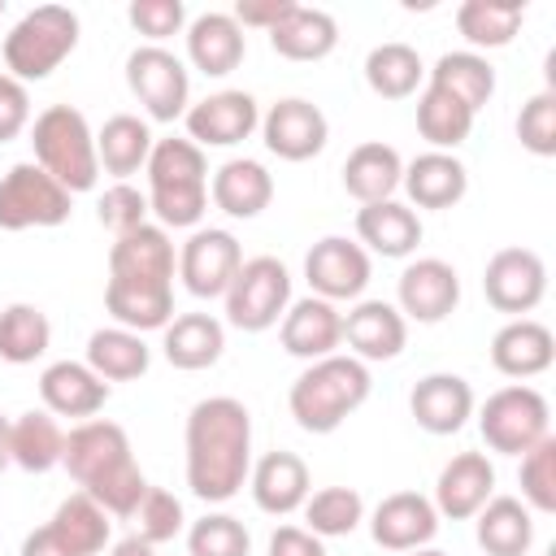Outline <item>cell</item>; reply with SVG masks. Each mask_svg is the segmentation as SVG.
Here are the masks:
<instances>
[{
  "label": "cell",
  "mask_w": 556,
  "mask_h": 556,
  "mask_svg": "<svg viewBox=\"0 0 556 556\" xmlns=\"http://www.w3.org/2000/svg\"><path fill=\"white\" fill-rule=\"evenodd\" d=\"M126 22L148 43H165L169 35H182L187 30V9H182V0H130Z\"/></svg>",
  "instance_id": "cell-49"
},
{
  "label": "cell",
  "mask_w": 556,
  "mask_h": 556,
  "mask_svg": "<svg viewBox=\"0 0 556 556\" xmlns=\"http://www.w3.org/2000/svg\"><path fill=\"white\" fill-rule=\"evenodd\" d=\"M243 52H248V35L230 13H200L187 22V61L204 78H226L230 70L243 65Z\"/></svg>",
  "instance_id": "cell-28"
},
{
  "label": "cell",
  "mask_w": 556,
  "mask_h": 556,
  "mask_svg": "<svg viewBox=\"0 0 556 556\" xmlns=\"http://www.w3.org/2000/svg\"><path fill=\"white\" fill-rule=\"evenodd\" d=\"M161 352L174 369L195 374L222 361L226 352V326L213 313H178L165 330H161Z\"/></svg>",
  "instance_id": "cell-31"
},
{
  "label": "cell",
  "mask_w": 556,
  "mask_h": 556,
  "mask_svg": "<svg viewBox=\"0 0 556 556\" xmlns=\"http://www.w3.org/2000/svg\"><path fill=\"white\" fill-rule=\"evenodd\" d=\"M400 187L408 195V208H452L469 191V169L456 152H421L404 165Z\"/></svg>",
  "instance_id": "cell-26"
},
{
  "label": "cell",
  "mask_w": 556,
  "mask_h": 556,
  "mask_svg": "<svg viewBox=\"0 0 556 556\" xmlns=\"http://www.w3.org/2000/svg\"><path fill=\"white\" fill-rule=\"evenodd\" d=\"M517 486H521V504L530 513H556V434H547L543 443H534L526 456H521V469H517Z\"/></svg>",
  "instance_id": "cell-45"
},
{
  "label": "cell",
  "mask_w": 556,
  "mask_h": 556,
  "mask_svg": "<svg viewBox=\"0 0 556 556\" xmlns=\"http://www.w3.org/2000/svg\"><path fill=\"white\" fill-rule=\"evenodd\" d=\"M304 530H313L317 539H343L365 521V500L356 486H321L304 500Z\"/></svg>",
  "instance_id": "cell-44"
},
{
  "label": "cell",
  "mask_w": 556,
  "mask_h": 556,
  "mask_svg": "<svg viewBox=\"0 0 556 556\" xmlns=\"http://www.w3.org/2000/svg\"><path fill=\"white\" fill-rule=\"evenodd\" d=\"M30 126V91L13 74H0V143L17 139Z\"/></svg>",
  "instance_id": "cell-51"
},
{
  "label": "cell",
  "mask_w": 556,
  "mask_h": 556,
  "mask_svg": "<svg viewBox=\"0 0 556 556\" xmlns=\"http://www.w3.org/2000/svg\"><path fill=\"white\" fill-rule=\"evenodd\" d=\"M261 139H265V148H269L278 161L300 165V161H313V156L326 148L330 122H326V113H321L313 100L287 96V100H274V104L261 113Z\"/></svg>",
  "instance_id": "cell-15"
},
{
  "label": "cell",
  "mask_w": 556,
  "mask_h": 556,
  "mask_svg": "<svg viewBox=\"0 0 556 556\" xmlns=\"http://www.w3.org/2000/svg\"><path fill=\"white\" fill-rule=\"evenodd\" d=\"M13 465V452H9V417L0 413V473Z\"/></svg>",
  "instance_id": "cell-56"
},
{
  "label": "cell",
  "mask_w": 556,
  "mask_h": 556,
  "mask_svg": "<svg viewBox=\"0 0 556 556\" xmlns=\"http://www.w3.org/2000/svg\"><path fill=\"white\" fill-rule=\"evenodd\" d=\"M182 126L195 148H235V143L252 139V130H261V104L252 91L226 87V91L195 100L182 113Z\"/></svg>",
  "instance_id": "cell-14"
},
{
  "label": "cell",
  "mask_w": 556,
  "mask_h": 556,
  "mask_svg": "<svg viewBox=\"0 0 556 556\" xmlns=\"http://www.w3.org/2000/svg\"><path fill=\"white\" fill-rule=\"evenodd\" d=\"M17 556H74V552L52 534V526H39V530H30L22 539V552Z\"/></svg>",
  "instance_id": "cell-54"
},
{
  "label": "cell",
  "mask_w": 556,
  "mask_h": 556,
  "mask_svg": "<svg viewBox=\"0 0 556 556\" xmlns=\"http://www.w3.org/2000/svg\"><path fill=\"white\" fill-rule=\"evenodd\" d=\"M0 13H4V0H0Z\"/></svg>",
  "instance_id": "cell-58"
},
{
  "label": "cell",
  "mask_w": 556,
  "mask_h": 556,
  "mask_svg": "<svg viewBox=\"0 0 556 556\" xmlns=\"http://www.w3.org/2000/svg\"><path fill=\"white\" fill-rule=\"evenodd\" d=\"M74 213V195L35 161H17L0 178V230H52Z\"/></svg>",
  "instance_id": "cell-9"
},
{
  "label": "cell",
  "mask_w": 556,
  "mask_h": 556,
  "mask_svg": "<svg viewBox=\"0 0 556 556\" xmlns=\"http://www.w3.org/2000/svg\"><path fill=\"white\" fill-rule=\"evenodd\" d=\"M52 348V321L39 304H9L0 308V361L9 365H35Z\"/></svg>",
  "instance_id": "cell-42"
},
{
  "label": "cell",
  "mask_w": 556,
  "mask_h": 556,
  "mask_svg": "<svg viewBox=\"0 0 556 556\" xmlns=\"http://www.w3.org/2000/svg\"><path fill=\"white\" fill-rule=\"evenodd\" d=\"M152 130L143 117L135 113H113L100 130H96V156H100V169L113 174L117 182H126L130 174H139L152 156Z\"/></svg>",
  "instance_id": "cell-37"
},
{
  "label": "cell",
  "mask_w": 556,
  "mask_h": 556,
  "mask_svg": "<svg viewBox=\"0 0 556 556\" xmlns=\"http://www.w3.org/2000/svg\"><path fill=\"white\" fill-rule=\"evenodd\" d=\"M365 83H369V91L378 100H408L426 83V61L417 56L413 43L387 39V43L369 48V56H365Z\"/></svg>",
  "instance_id": "cell-39"
},
{
  "label": "cell",
  "mask_w": 556,
  "mask_h": 556,
  "mask_svg": "<svg viewBox=\"0 0 556 556\" xmlns=\"http://www.w3.org/2000/svg\"><path fill=\"white\" fill-rule=\"evenodd\" d=\"M278 343L295 361L334 356L343 348V313H339V304L317 300V295L291 300L287 313H282V321H278Z\"/></svg>",
  "instance_id": "cell-18"
},
{
  "label": "cell",
  "mask_w": 556,
  "mask_h": 556,
  "mask_svg": "<svg viewBox=\"0 0 556 556\" xmlns=\"http://www.w3.org/2000/svg\"><path fill=\"white\" fill-rule=\"evenodd\" d=\"M187 486L204 504H226L252 473V413L235 395H208L187 413Z\"/></svg>",
  "instance_id": "cell-1"
},
{
  "label": "cell",
  "mask_w": 556,
  "mask_h": 556,
  "mask_svg": "<svg viewBox=\"0 0 556 556\" xmlns=\"http://www.w3.org/2000/svg\"><path fill=\"white\" fill-rule=\"evenodd\" d=\"M482 295L495 313L526 317L547 295V265L534 248H500L482 269Z\"/></svg>",
  "instance_id": "cell-11"
},
{
  "label": "cell",
  "mask_w": 556,
  "mask_h": 556,
  "mask_svg": "<svg viewBox=\"0 0 556 556\" xmlns=\"http://www.w3.org/2000/svg\"><path fill=\"white\" fill-rule=\"evenodd\" d=\"M426 83L439 87V91H447V96H456L478 117V109H486L491 96H495V65L482 52H469V48L465 52H443L426 70Z\"/></svg>",
  "instance_id": "cell-36"
},
{
  "label": "cell",
  "mask_w": 556,
  "mask_h": 556,
  "mask_svg": "<svg viewBox=\"0 0 556 556\" xmlns=\"http://www.w3.org/2000/svg\"><path fill=\"white\" fill-rule=\"evenodd\" d=\"M526 22V4L517 0H465L456 9V30L465 35L469 52L478 48H508Z\"/></svg>",
  "instance_id": "cell-41"
},
{
  "label": "cell",
  "mask_w": 556,
  "mask_h": 556,
  "mask_svg": "<svg viewBox=\"0 0 556 556\" xmlns=\"http://www.w3.org/2000/svg\"><path fill=\"white\" fill-rule=\"evenodd\" d=\"M552 361H556V339H552V330H547L543 321H534V317H513V321L500 326L495 339H491V365H495L504 378H517V382L539 378V374L552 369Z\"/></svg>",
  "instance_id": "cell-25"
},
{
  "label": "cell",
  "mask_w": 556,
  "mask_h": 556,
  "mask_svg": "<svg viewBox=\"0 0 556 556\" xmlns=\"http://www.w3.org/2000/svg\"><path fill=\"white\" fill-rule=\"evenodd\" d=\"M130 521H135V534H139L143 543L161 547V543H169L174 534H182L187 513H182V500H178L174 491H165V486H148L143 500H139V508L130 513Z\"/></svg>",
  "instance_id": "cell-47"
},
{
  "label": "cell",
  "mask_w": 556,
  "mask_h": 556,
  "mask_svg": "<svg viewBox=\"0 0 556 556\" xmlns=\"http://www.w3.org/2000/svg\"><path fill=\"white\" fill-rule=\"evenodd\" d=\"M148 174V213L165 230H195L200 217L208 213V161L204 148L191 139H156L152 156L143 165Z\"/></svg>",
  "instance_id": "cell-3"
},
{
  "label": "cell",
  "mask_w": 556,
  "mask_h": 556,
  "mask_svg": "<svg viewBox=\"0 0 556 556\" xmlns=\"http://www.w3.org/2000/svg\"><path fill=\"white\" fill-rule=\"evenodd\" d=\"M343 343H348V356H356L365 365L395 361L408 343V321L387 300H356L343 313Z\"/></svg>",
  "instance_id": "cell-20"
},
{
  "label": "cell",
  "mask_w": 556,
  "mask_h": 556,
  "mask_svg": "<svg viewBox=\"0 0 556 556\" xmlns=\"http://www.w3.org/2000/svg\"><path fill=\"white\" fill-rule=\"evenodd\" d=\"M126 87L152 122H178L191 109V74L161 43H143L126 56Z\"/></svg>",
  "instance_id": "cell-10"
},
{
  "label": "cell",
  "mask_w": 556,
  "mask_h": 556,
  "mask_svg": "<svg viewBox=\"0 0 556 556\" xmlns=\"http://www.w3.org/2000/svg\"><path fill=\"white\" fill-rule=\"evenodd\" d=\"M473 387L460 374H426L413 395H408V413L426 434H456L465 430V421L473 417Z\"/></svg>",
  "instance_id": "cell-24"
},
{
  "label": "cell",
  "mask_w": 556,
  "mask_h": 556,
  "mask_svg": "<svg viewBox=\"0 0 556 556\" xmlns=\"http://www.w3.org/2000/svg\"><path fill=\"white\" fill-rule=\"evenodd\" d=\"M517 139L534 156H556V91H534L517 113Z\"/></svg>",
  "instance_id": "cell-48"
},
{
  "label": "cell",
  "mask_w": 556,
  "mask_h": 556,
  "mask_svg": "<svg viewBox=\"0 0 556 556\" xmlns=\"http://www.w3.org/2000/svg\"><path fill=\"white\" fill-rule=\"evenodd\" d=\"M96 217H100L104 230H113V235L122 239V235H130L135 226L148 222V195H143L139 187H130V182H113V187L100 195Z\"/></svg>",
  "instance_id": "cell-50"
},
{
  "label": "cell",
  "mask_w": 556,
  "mask_h": 556,
  "mask_svg": "<svg viewBox=\"0 0 556 556\" xmlns=\"http://www.w3.org/2000/svg\"><path fill=\"white\" fill-rule=\"evenodd\" d=\"M369 391H374L369 365L348 352H334L308 361V369L287 391V408L304 434H334L369 400Z\"/></svg>",
  "instance_id": "cell-4"
},
{
  "label": "cell",
  "mask_w": 556,
  "mask_h": 556,
  "mask_svg": "<svg viewBox=\"0 0 556 556\" xmlns=\"http://www.w3.org/2000/svg\"><path fill=\"white\" fill-rule=\"evenodd\" d=\"M78 48V13L65 4H39L4 35V74L17 83H43Z\"/></svg>",
  "instance_id": "cell-6"
},
{
  "label": "cell",
  "mask_w": 556,
  "mask_h": 556,
  "mask_svg": "<svg viewBox=\"0 0 556 556\" xmlns=\"http://www.w3.org/2000/svg\"><path fill=\"white\" fill-rule=\"evenodd\" d=\"M208 200L226 213V217H239V222H252L269 208L274 200V174L252 161V156H230L226 165L213 169V182H208Z\"/></svg>",
  "instance_id": "cell-27"
},
{
  "label": "cell",
  "mask_w": 556,
  "mask_h": 556,
  "mask_svg": "<svg viewBox=\"0 0 556 556\" xmlns=\"http://www.w3.org/2000/svg\"><path fill=\"white\" fill-rule=\"evenodd\" d=\"M473 539L486 556H526L534 543V513L517 495H491L473 517Z\"/></svg>",
  "instance_id": "cell-33"
},
{
  "label": "cell",
  "mask_w": 556,
  "mask_h": 556,
  "mask_svg": "<svg viewBox=\"0 0 556 556\" xmlns=\"http://www.w3.org/2000/svg\"><path fill=\"white\" fill-rule=\"evenodd\" d=\"M291 9H295V0H239L230 9V17L239 22V30H265L269 35Z\"/></svg>",
  "instance_id": "cell-52"
},
{
  "label": "cell",
  "mask_w": 556,
  "mask_h": 556,
  "mask_svg": "<svg viewBox=\"0 0 556 556\" xmlns=\"http://www.w3.org/2000/svg\"><path fill=\"white\" fill-rule=\"evenodd\" d=\"M408 556H447V552H439V547H417V552H408Z\"/></svg>",
  "instance_id": "cell-57"
},
{
  "label": "cell",
  "mask_w": 556,
  "mask_h": 556,
  "mask_svg": "<svg viewBox=\"0 0 556 556\" xmlns=\"http://www.w3.org/2000/svg\"><path fill=\"white\" fill-rule=\"evenodd\" d=\"M52 534L74 552V556H100L113 539V517L87 495V491H74L56 504L52 513Z\"/></svg>",
  "instance_id": "cell-40"
},
{
  "label": "cell",
  "mask_w": 556,
  "mask_h": 556,
  "mask_svg": "<svg viewBox=\"0 0 556 556\" xmlns=\"http://www.w3.org/2000/svg\"><path fill=\"white\" fill-rule=\"evenodd\" d=\"M248 491H252V504L269 517H291L304 508V500L313 495V478H308V465L278 447V452H265L252 473H248Z\"/></svg>",
  "instance_id": "cell-23"
},
{
  "label": "cell",
  "mask_w": 556,
  "mask_h": 556,
  "mask_svg": "<svg viewBox=\"0 0 556 556\" xmlns=\"http://www.w3.org/2000/svg\"><path fill=\"white\" fill-rule=\"evenodd\" d=\"M30 148H35V165L48 169L70 195L91 191L100 182L96 130L74 104H48L30 122Z\"/></svg>",
  "instance_id": "cell-5"
},
{
  "label": "cell",
  "mask_w": 556,
  "mask_h": 556,
  "mask_svg": "<svg viewBox=\"0 0 556 556\" xmlns=\"http://www.w3.org/2000/svg\"><path fill=\"white\" fill-rule=\"evenodd\" d=\"M109 395H113V387L104 378H96L87 369V361H52L39 374V400L52 417L91 421L109 404Z\"/></svg>",
  "instance_id": "cell-22"
},
{
  "label": "cell",
  "mask_w": 556,
  "mask_h": 556,
  "mask_svg": "<svg viewBox=\"0 0 556 556\" xmlns=\"http://www.w3.org/2000/svg\"><path fill=\"white\" fill-rule=\"evenodd\" d=\"M104 556H156V547L152 543H143L139 534H130V539H122V543H113Z\"/></svg>",
  "instance_id": "cell-55"
},
{
  "label": "cell",
  "mask_w": 556,
  "mask_h": 556,
  "mask_svg": "<svg viewBox=\"0 0 556 556\" xmlns=\"http://www.w3.org/2000/svg\"><path fill=\"white\" fill-rule=\"evenodd\" d=\"M356 243L365 252L387 256V261L413 256L417 243H421V217H417V208H408L400 200L361 204L356 208Z\"/></svg>",
  "instance_id": "cell-29"
},
{
  "label": "cell",
  "mask_w": 556,
  "mask_h": 556,
  "mask_svg": "<svg viewBox=\"0 0 556 556\" xmlns=\"http://www.w3.org/2000/svg\"><path fill=\"white\" fill-rule=\"evenodd\" d=\"M495 495V465L486 460V452H456L434 482V513L452 517V521H473L478 508Z\"/></svg>",
  "instance_id": "cell-21"
},
{
  "label": "cell",
  "mask_w": 556,
  "mask_h": 556,
  "mask_svg": "<svg viewBox=\"0 0 556 556\" xmlns=\"http://www.w3.org/2000/svg\"><path fill=\"white\" fill-rule=\"evenodd\" d=\"M152 365V348L143 343V334L126 330V326H100L87 339V369L104 382H135L143 378Z\"/></svg>",
  "instance_id": "cell-35"
},
{
  "label": "cell",
  "mask_w": 556,
  "mask_h": 556,
  "mask_svg": "<svg viewBox=\"0 0 556 556\" xmlns=\"http://www.w3.org/2000/svg\"><path fill=\"white\" fill-rule=\"evenodd\" d=\"M460 304V278L447 261L439 256H421V261H408L400 282H395V308L404 321H417V326H439L443 317H452Z\"/></svg>",
  "instance_id": "cell-16"
},
{
  "label": "cell",
  "mask_w": 556,
  "mask_h": 556,
  "mask_svg": "<svg viewBox=\"0 0 556 556\" xmlns=\"http://www.w3.org/2000/svg\"><path fill=\"white\" fill-rule=\"evenodd\" d=\"M478 434L500 456H526L534 443L552 434V404L543 391L526 382H508L486 395L478 408Z\"/></svg>",
  "instance_id": "cell-7"
},
{
  "label": "cell",
  "mask_w": 556,
  "mask_h": 556,
  "mask_svg": "<svg viewBox=\"0 0 556 556\" xmlns=\"http://www.w3.org/2000/svg\"><path fill=\"white\" fill-rule=\"evenodd\" d=\"M239 265H243V248L222 226H195L187 235V243L178 248V278L195 300L226 295V287L239 274Z\"/></svg>",
  "instance_id": "cell-12"
},
{
  "label": "cell",
  "mask_w": 556,
  "mask_h": 556,
  "mask_svg": "<svg viewBox=\"0 0 556 556\" xmlns=\"http://www.w3.org/2000/svg\"><path fill=\"white\" fill-rule=\"evenodd\" d=\"M61 469L78 482V491H87L109 517H126L139 508L143 491H148V478L135 460V447H130V434L117 426V421H104V417H91V421H78L70 434H65V452H61Z\"/></svg>",
  "instance_id": "cell-2"
},
{
  "label": "cell",
  "mask_w": 556,
  "mask_h": 556,
  "mask_svg": "<svg viewBox=\"0 0 556 556\" xmlns=\"http://www.w3.org/2000/svg\"><path fill=\"white\" fill-rule=\"evenodd\" d=\"M178 274V252L165 226L143 222L130 235L113 239L109 248V278H126V282H152V287H174Z\"/></svg>",
  "instance_id": "cell-17"
},
{
  "label": "cell",
  "mask_w": 556,
  "mask_h": 556,
  "mask_svg": "<svg viewBox=\"0 0 556 556\" xmlns=\"http://www.w3.org/2000/svg\"><path fill=\"white\" fill-rule=\"evenodd\" d=\"M417 130L430 143V152H452V148H460L469 139L473 113L456 96H447V91L426 83L421 96H417Z\"/></svg>",
  "instance_id": "cell-43"
},
{
  "label": "cell",
  "mask_w": 556,
  "mask_h": 556,
  "mask_svg": "<svg viewBox=\"0 0 556 556\" xmlns=\"http://www.w3.org/2000/svg\"><path fill=\"white\" fill-rule=\"evenodd\" d=\"M226 321L243 334H261L282 321L291 304V269L278 256H248L226 287Z\"/></svg>",
  "instance_id": "cell-8"
},
{
  "label": "cell",
  "mask_w": 556,
  "mask_h": 556,
  "mask_svg": "<svg viewBox=\"0 0 556 556\" xmlns=\"http://www.w3.org/2000/svg\"><path fill=\"white\" fill-rule=\"evenodd\" d=\"M369 534L387 552H417L430 547V539L439 534V513L421 491H391L378 500L369 517Z\"/></svg>",
  "instance_id": "cell-19"
},
{
  "label": "cell",
  "mask_w": 556,
  "mask_h": 556,
  "mask_svg": "<svg viewBox=\"0 0 556 556\" xmlns=\"http://www.w3.org/2000/svg\"><path fill=\"white\" fill-rule=\"evenodd\" d=\"M187 552L191 556H248L252 552V534L230 513H204L187 530Z\"/></svg>",
  "instance_id": "cell-46"
},
{
  "label": "cell",
  "mask_w": 556,
  "mask_h": 556,
  "mask_svg": "<svg viewBox=\"0 0 556 556\" xmlns=\"http://www.w3.org/2000/svg\"><path fill=\"white\" fill-rule=\"evenodd\" d=\"M404 178V156L382 143V139H365L348 152L343 161V191L356 204H378V200H395Z\"/></svg>",
  "instance_id": "cell-30"
},
{
  "label": "cell",
  "mask_w": 556,
  "mask_h": 556,
  "mask_svg": "<svg viewBox=\"0 0 556 556\" xmlns=\"http://www.w3.org/2000/svg\"><path fill=\"white\" fill-rule=\"evenodd\" d=\"M104 308H109L113 326H126V330H135V334L165 330V326L174 321V287L109 278V282H104Z\"/></svg>",
  "instance_id": "cell-32"
},
{
  "label": "cell",
  "mask_w": 556,
  "mask_h": 556,
  "mask_svg": "<svg viewBox=\"0 0 556 556\" xmlns=\"http://www.w3.org/2000/svg\"><path fill=\"white\" fill-rule=\"evenodd\" d=\"M269 48L287 61H326L339 48V22L326 9H308L295 4L274 30H269Z\"/></svg>",
  "instance_id": "cell-34"
},
{
  "label": "cell",
  "mask_w": 556,
  "mask_h": 556,
  "mask_svg": "<svg viewBox=\"0 0 556 556\" xmlns=\"http://www.w3.org/2000/svg\"><path fill=\"white\" fill-rule=\"evenodd\" d=\"M269 556H326V539L304 526H278L269 534Z\"/></svg>",
  "instance_id": "cell-53"
},
{
  "label": "cell",
  "mask_w": 556,
  "mask_h": 556,
  "mask_svg": "<svg viewBox=\"0 0 556 556\" xmlns=\"http://www.w3.org/2000/svg\"><path fill=\"white\" fill-rule=\"evenodd\" d=\"M9 452L13 465L26 473H48L61 465L65 452V430L56 426V417L48 408H26L9 421Z\"/></svg>",
  "instance_id": "cell-38"
},
{
  "label": "cell",
  "mask_w": 556,
  "mask_h": 556,
  "mask_svg": "<svg viewBox=\"0 0 556 556\" xmlns=\"http://www.w3.org/2000/svg\"><path fill=\"white\" fill-rule=\"evenodd\" d=\"M304 278H308V287H313L317 300H330V304L352 300V304H356V300L365 295L369 278H374V261H369V252H365L356 239H348V235H326V239H317V243L308 248V256H304Z\"/></svg>",
  "instance_id": "cell-13"
}]
</instances>
